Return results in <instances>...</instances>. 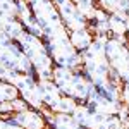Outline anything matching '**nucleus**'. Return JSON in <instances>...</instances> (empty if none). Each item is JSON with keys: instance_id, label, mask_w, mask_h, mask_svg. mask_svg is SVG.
<instances>
[{"instance_id": "21", "label": "nucleus", "mask_w": 129, "mask_h": 129, "mask_svg": "<svg viewBox=\"0 0 129 129\" xmlns=\"http://www.w3.org/2000/svg\"><path fill=\"white\" fill-rule=\"evenodd\" d=\"M120 102L129 107V81H122L120 84Z\"/></svg>"}, {"instance_id": "15", "label": "nucleus", "mask_w": 129, "mask_h": 129, "mask_svg": "<svg viewBox=\"0 0 129 129\" xmlns=\"http://www.w3.org/2000/svg\"><path fill=\"white\" fill-rule=\"evenodd\" d=\"M78 100L72 98V96H69V95H62L59 98V102L52 107V112H57V114H72L74 112V109L78 107Z\"/></svg>"}, {"instance_id": "11", "label": "nucleus", "mask_w": 129, "mask_h": 129, "mask_svg": "<svg viewBox=\"0 0 129 129\" xmlns=\"http://www.w3.org/2000/svg\"><path fill=\"white\" fill-rule=\"evenodd\" d=\"M19 95H21V98L28 103L29 109L41 110L45 107V105H43V98H41L38 79H33V81H29V83H26L22 88H19Z\"/></svg>"}, {"instance_id": "17", "label": "nucleus", "mask_w": 129, "mask_h": 129, "mask_svg": "<svg viewBox=\"0 0 129 129\" xmlns=\"http://www.w3.org/2000/svg\"><path fill=\"white\" fill-rule=\"evenodd\" d=\"M2 31H4V33H5V35H7V36H9L10 40H17V38H19L21 35H22V33H24V26H22V22H21L19 19H17V17H12V19L9 21V22H7V24H5V26H4V28H2Z\"/></svg>"}, {"instance_id": "16", "label": "nucleus", "mask_w": 129, "mask_h": 129, "mask_svg": "<svg viewBox=\"0 0 129 129\" xmlns=\"http://www.w3.org/2000/svg\"><path fill=\"white\" fill-rule=\"evenodd\" d=\"M98 7L105 9L107 12H127L129 0H96Z\"/></svg>"}, {"instance_id": "13", "label": "nucleus", "mask_w": 129, "mask_h": 129, "mask_svg": "<svg viewBox=\"0 0 129 129\" xmlns=\"http://www.w3.org/2000/svg\"><path fill=\"white\" fill-rule=\"evenodd\" d=\"M93 36H95V33L89 29L88 26H86V28H81V29L69 31V40H71V43H72V47L78 50L79 53L84 52V50L91 45Z\"/></svg>"}, {"instance_id": "29", "label": "nucleus", "mask_w": 129, "mask_h": 129, "mask_svg": "<svg viewBox=\"0 0 129 129\" xmlns=\"http://www.w3.org/2000/svg\"><path fill=\"white\" fill-rule=\"evenodd\" d=\"M47 129H48V127H47Z\"/></svg>"}, {"instance_id": "23", "label": "nucleus", "mask_w": 129, "mask_h": 129, "mask_svg": "<svg viewBox=\"0 0 129 129\" xmlns=\"http://www.w3.org/2000/svg\"><path fill=\"white\" fill-rule=\"evenodd\" d=\"M12 109H14V112H21V110H26V109H29V107H28V103L21 96H17V98L12 100Z\"/></svg>"}, {"instance_id": "1", "label": "nucleus", "mask_w": 129, "mask_h": 129, "mask_svg": "<svg viewBox=\"0 0 129 129\" xmlns=\"http://www.w3.org/2000/svg\"><path fill=\"white\" fill-rule=\"evenodd\" d=\"M43 41L48 48V53L53 66L71 67V69H83L81 53L72 47L69 40V29L62 24L59 28H53L43 33Z\"/></svg>"}, {"instance_id": "27", "label": "nucleus", "mask_w": 129, "mask_h": 129, "mask_svg": "<svg viewBox=\"0 0 129 129\" xmlns=\"http://www.w3.org/2000/svg\"><path fill=\"white\" fill-rule=\"evenodd\" d=\"M28 2H29V4H31V2H35V0H28Z\"/></svg>"}, {"instance_id": "26", "label": "nucleus", "mask_w": 129, "mask_h": 129, "mask_svg": "<svg viewBox=\"0 0 129 129\" xmlns=\"http://www.w3.org/2000/svg\"><path fill=\"white\" fill-rule=\"evenodd\" d=\"M74 4H79V2H84V0H72Z\"/></svg>"}, {"instance_id": "5", "label": "nucleus", "mask_w": 129, "mask_h": 129, "mask_svg": "<svg viewBox=\"0 0 129 129\" xmlns=\"http://www.w3.org/2000/svg\"><path fill=\"white\" fill-rule=\"evenodd\" d=\"M52 2L55 4V7L60 14V19L69 31L81 29V28L88 26L86 17L79 12V9L76 7V4L72 0H52Z\"/></svg>"}, {"instance_id": "4", "label": "nucleus", "mask_w": 129, "mask_h": 129, "mask_svg": "<svg viewBox=\"0 0 129 129\" xmlns=\"http://www.w3.org/2000/svg\"><path fill=\"white\" fill-rule=\"evenodd\" d=\"M31 10H33L35 19L41 26L43 33L64 24L60 19L59 10H57L55 4L52 0H35V2H31Z\"/></svg>"}, {"instance_id": "28", "label": "nucleus", "mask_w": 129, "mask_h": 129, "mask_svg": "<svg viewBox=\"0 0 129 129\" xmlns=\"http://www.w3.org/2000/svg\"><path fill=\"white\" fill-rule=\"evenodd\" d=\"M0 122H2V115H0Z\"/></svg>"}, {"instance_id": "9", "label": "nucleus", "mask_w": 129, "mask_h": 129, "mask_svg": "<svg viewBox=\"0 0 129 129\" xmlns=\"http://www.w3.org/2000/svg\"><path fill=\"white\" fill-rule=\"evenodd\" d=\"M10 119L14 122H17L21 127H24V129H47L48 127L47 119L43 117V114L35 109L14 112V114H10Z\"/></svg>"}, {"instance_id": "6", "label": "nucleus", "mask_w": 129, "mask_h": 129, "mask_svg": "<svg viewBox=\"0 0 129 129\" xmlns=\"http://www.w3.org/2000/svg\"><path fill=\"white\" fill-rule=\"evenodd\" d=\"M83 103H86L91 110H95V112H98L102 115H115L117 114V110L119 107L122 105V102L120 100H114L107 96L102 89H98L96 86L93 88V91L89 93V96L86 98V102H83Z\"/></svg>"}, {"instance_id": "19", "label": "nucleus", "mask_w": 129, "mask_h": 129, "mask_svg": "<svg viewBox=\"0 0 129 129\" xmlns=\"http://www.w3.org/2000/svg\"><path fill=\"white\" fill-rule=\"evenodd\" d=\"M122 126H124V122L117 115H107L102 124V129H120Z\"/></svg>"}, {"instance_id": "20", "label": "nucleus", "mask_w": 129, "mask_h": 129, "mask_svg": "<svg viewBox=\"0 0 129 129\" xmlns=\"http://www.w3.org/2000/svg\"><path fill=\"white\" fill-rule=\"evenodd\" d=\"M0 9H4L12 17H17V4H16V0H0Z\"/></svg>"}, {"instance_id": "24", "label": "nucleus", "mask_w": 129, "mask_h": 129, "mask_svg": "<svg viewBox=\"0 0 129 129\" xmlns=\"http://www.w3.org/2000/svg\"><path fill=\"white\" fill-rule=\"evenodd\" d=\"M7 72H9V67L0 62V79H5L7 78Z\"/></svg>"}, {"instance_id": "18", "label": "nucleus", "mask_w": 129, "mask_h": 129, "mask_svg": "<svg viewBox=\"0 0 129 129\" xmlns=\"http://www.w3.org/2000/svg\"><path fill=\"white\" fill-rule=\"evenodd\" d=\"M17 96H21L19 89L16 88L12 83H9V81L0 79V102H12Z\"/></svg>"}, {"instance_id": "22", "label": "nucleus", "mask_w": 129, "mask_h": 129, "mask_svg": "<svg viewBox=\"0 0 129 129\" xmlns=\"http://www.w3.org/2000/svg\"><path fill=\"white\" fill-rule=\"evenodd\" d=\"M0 129H24V127H21L17 122H14V120L10 119V115H9V117H2Z\"/></svg>"}, {"instance_id": "2", "label": "nucleus", "mask_w": 129, "mask_h": 129, "mask_svg": "<svg viewBox=\"0 0 129 129\" xmlns=\"http://www.w3.org/2000/svg\"><path fill=\"white\" fill-rule=\"evenodd\" d=\"M17 43L29 59L31 66L35 69V74L38 79H52V71H53V60L48 53V48L45 45L43 38L33 35L29 31H24L17 38Z\"/></svg>"}, {"instance_id": "10", "label": "nucleus", "mask_w": 129, "mask_h": 129, "mask_svg": "<svg viewBox=\"0 0 129 129\" xmlns=\"http://www.w3.org/2000/svg\"><path fill=\"white\" fill-rule=\"evenodd\" d=\"M40 112L47 119V124L50 126V129H86L79 126L71 114H57V112H52L50 109H47V107H43Z\"/></svg>"}, {"instance_id": "12", "label": "nucleus", "mask_w": 129, "mask_h": 129, "mask_svg": "<svg viewBox=\"0 0 129 129\" xmlns=\"http://www.w3.org/2000/svg\"><path fill=\"white\" fill-rule=\"evenodd\" d=\"M38 84H40L43 105H45L47 109H52V107L59 102V98L64 95V93L60 91V88L52 79H38Z\"/></svg>"}, {"instance_id": "3", "label": "nucleus", "mask_w": 129, "mask_h": 129, "mask_svg": "<svg viewBox=\"0 0 129 129\" xmlns=\"http://www.w3.org/2000/svg\"><path fill=\"white\" fill-rule=\"evenodd\" d=\"M105 55L110 69L122 81H129V47L126 36H109Z\"/></svg>"}, {"instance_id": "8", "label": "nucleus", "mask_w": 129, "mask_h": 129, "mask_svg": "<svg viewBox=\"0 0 129 129\" xmlns=\"http://www.w3.org/2000/svg\"><path fill=\"white\" fill-rule=\"evenodd\" d=\"M74 120L86 129H102V124L107 115H102L98 112L91 110L86 103H78V107L74 109V112L71 114Z\"/></svg>"}, {"instance_id": "7", "label": "nucleus", "mask_w": 129, "mask_h": 129, "mask_svg": "<svg viewBox=\"0 0 129 129\" xmlns=\"http://www.w3.org/2000/svg\"><path fill=\"white\" fill-rule=\"evenodd\" d=\"M93 88H95V84L84 74V71L74 69L72 78H71V83H69V86H67L64 95H69L72 98H76L79 103H83V102H86V98L89 96V93L93 91Z\"/></svg>"}, {"instance_id": "14", "label": "nucleus", "mask_w": 129, "mask_h": 129, "mask_svg": "<svg viewBox=\"0 0 129 129\" xmlns=\"http://www.w3.org/2000/svg\"><path fill=\"white\" fill-rule=\"evenodd\" d=\"M109 35L127 36V16L124 12H109Z\"/></svg>"}, {"instance_id": "25", "label": "nucleus", "mask_w": 129, "mask_h": 129, "mask_svg": "<svg viewBox=\"0 0 129 129\" xmlns=\"http://www.w3.org/2000/svg\"><path fill=\"white\" fill-rule=\"evenodd\" d=\"M120 129H129V126H127V124H124V126H122Z\"/></svg>"}]
</instances>
